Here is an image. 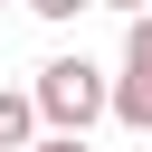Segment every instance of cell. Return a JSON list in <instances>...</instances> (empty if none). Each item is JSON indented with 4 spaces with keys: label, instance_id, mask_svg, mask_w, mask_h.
Here are the masks:
<instances>
[{
    "label": "cell",
    "instance_id": "obj_3",
    "mask_svg": "<svg viewBox=\"0 0 152 152\" xmlns=\"http://www.w3.org/2000/svg\"><path fill=\"white\" fill-rule=\"evenodd\" d=\"M38 142V104H28V86H0V152H28Z\"/></svg>",
    "mask_w": 152,
    "mask_h": 152
},
{
    "label": "cell",
    "instance_id": "obj_1",
    "mask_svg": "<svg viewBox=\"0 0 152 152\" xmlns=\"http://www.w3.org/2000/svg\"><path fill=\"white\" fill-rule=\"evenodd\" d=\"M28 104H38V133H76V142H86V124L114 114V76H104L95 57H48V66L28 76Z\"/></svg>",
    "mask_w": 152,
    "mask_h": 152
},
{
    "label": "cell",
    "instance_id": "obj_4",
    "mask_svg": "<svg viewBox=\"0 0 152 152\" xmlns=\"http://www.w3.org/2000/svg\"><path fill=\"white\" fill-rule=\"evenodd\" d=\"M124 66H152V19H133V28H124Z\"/></svg>",
    "mask_w": 152,
    "mask_h": 152
},
{
    "label": "cell",
    "instance_id": "obj_7",
    "mask_svg": "<svg viewBox=\"0 0 152 152\" xmlns=\"http://www.w3.org/2000/svg\"><path fill=\"white\" fill-rule=\"evenodd\" d=\"M95 10H124V28H133V19H152V0H95Z\"/></svg>",
    "mask_w": 152,
    "mask_h": 152
},
{
    "label": "cell",
    "instance_id": "obj_2",
    "mask_svg": "<svg viewBox=\"0 0 152 152\" xmlns=\"http://www.w3.org/2000/svg\"><path fill=\"white\" fill-rule=\"evenodd\" d=\"M114 124L152 133V66H124V76H114Z\"/></svg>",
    "mask_w": 152,
    "mask_h": 152
},
{
    "label": "cell",
    "instance_id": "obj_5",
    "mask_svg": "<svg viewBox=\"0 0 152 152\" xmlns=\"http://www.w3.org/2000/svg\"><path fill=\"white\" fill-rule=\"evenodd\" d=\"M28 10H38V19H57V28H66V19H76V10H95V0H28Z\"/></svg>",
    "mask_w": 152,
    "mask_h": 152
},
{
    "label": "cell",
    "instance_id": "obj_6",
    "mask_svg": "<svg viewBox=\"0 0 152 152\" xmlns=\"http://www.w3.org/2000/svg\"><path fill=\"white\" fill-rule=\"evenodd\" d=\"M28 152H95V142H76V133H38Z\"/></svg>",
    "mask_w": 152,
    "mask_h": 152
}]
</instances>
